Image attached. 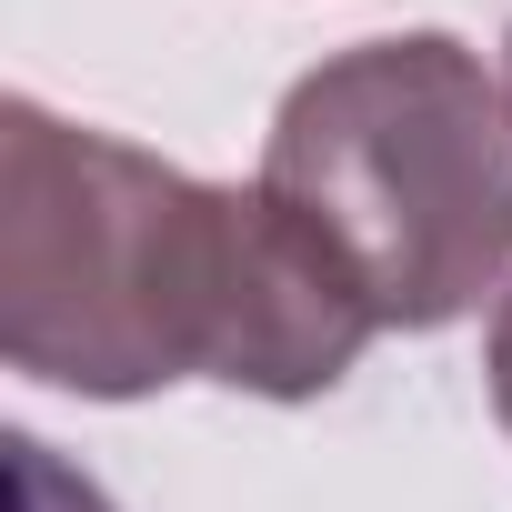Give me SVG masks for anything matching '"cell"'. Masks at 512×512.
<instances>
[{
	"label": "cell",
	"mask_w": 512,
	"mask_h": 512,
	"mask_svg": "<svg viewBox=\"0 0 512 512\" xmlns=\"http://www.w3.org/2000/svg\"><path fill=\"white\" fill-rule=\"evenodd\" d=\"M502 111H512V41H502Z\"/></svg>",
	"instance_id": "5b68a950"
},
{
	"label": "cell",
	"mask_w": 512,
	"mask_h": 512,
	"mask_svg": "<svg viewBox=\"0 0 512 512\" xmlns=\"http://www.w3.org/2000/svg\"><path fill=\"white\" fill-rule=\"evenodd\" d=\"M11 472H21V512H111V502H101V492L41 442V432H11Z\"/></svg>",
	"instance_id": "3957f363"
},
{
	"label": "cell",
	"mask_w": 512,
	"mask_h": 512,
	"mask_svg": "<svg viewBox=\"0 0 512 512\" xmlns=\"http://www.w3.org/2000/svg\"><path fill=\"white\" fill-rule=\"evenodd\" d=\"M492 412H502V432H512V292H502V312H492Z\"/></svg>",
	"instance_id": "277c9868"
},
{
	"label": "cell",
	"mask_w": 512,
	"mask_h": 512,
	"mask_svg": "<svg viewBox=\"0 0 512 512\" xmlns=\"http://www.w3.org/2000/svg\"><path fill=\"white\" fill-rule=\"evenodd\" d=\"M382 332L362 272L282 201L191 181L41 101L0 111V352L91 402L231 382L262 402L332 392Z\"/></svg>",
	"instance_id": "6da1fadb"
},
{
	"label": "cell",
	"mask_w": 512,
	"mask_h": 512,
	"mask_svg": "<svg viewBox=\"0 0 512 512\" xmlns=\"http://www.w3.org/2000/svg\"><path fill=\"white\" fill-rule=\"evenodd\" d=\"M262 191L362 272L382 332H442L512 272V121L452 31H392L302 71L272 111Z\"/></svg>",
	"instance_id": "7a4b0ae2"
}]
</instances>
